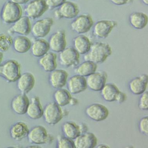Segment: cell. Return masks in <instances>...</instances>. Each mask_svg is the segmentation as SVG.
<instances>
[{"label": "cell", "mask_w": 148, "mask_h": 148, "mask_svg": "<svg viewBox=\"0 0 148 148\" xmlns=\"http://www.w3.org/2000/svg\"><path fill=\"white\" fill-rule=\"evenodd\" d=\"M77 99L72 97L71 100H70L69 104H71V105L74 106L77 104Z\"/></svg>", "instance_id": "42"}, {"label": "cell", "mask_w": 148, "mask_h": 148, "mask_svg": "<svg viewBox=\"0 0 148 148\" xmlns=\"http://www.w3.org/2000/svg\"><path fill=\"white\" fill-rule=\"evenodd\" d=\"M129 22L133 28L142 30L145 28L148 24V16L142 12H135L130 15Z\"/></svg>", "instance_id": "26"}, {"label": "cell", "mask_w": 148, "mask_h": 148, "mask_svg": "<svg viewBox=\"0 0 148 148\" xmlns=\"http://www.w3.org/2000/svg\"><path fill=\"white\" fill-rule=\"evenodd\" d=\"M148 80V75L146 74L134 78L129 84L130 90L135 95H141L146 90Z\"/></svg>", "instance_id": "21"}, {"label": "cell", "mask_w": 148, "mask_h": 148, "mask_svg": "<svg viewBox=\"0 0 148 148\" xmlns=\"http://www.w3.org/2000/svg\"><path fill=\"white\" fill-rule=\"evenodd\" d=\"M112 53L110 46L107 43L97 42L92 45L89 51L84 56L85 60L96 64H102Z\"/></svg>", "instance_id": "1"}, {"label": "cell", "mask_w": 148, "mask_h": 148, "mask_svg": "<svg viewBox=\"0 0 148 148\" xmlns=\"http://www.w3.org/2000/svg\"><path fill=\"white\" fill-rule=\"evenodd\" d=\"M73 141L75 148H93L97 144V138L91 132L80 134Z\"/></svg>", "instance_id": "17"}, {"label": "cell", "mask_w": 148, "mask_h": 148, "mask_svg": "<svg viewBox=\"0 0 148 148\" xmlns=\"http://www.w3.org/2000/svg\"><path fill=\"white\" fill-rule=\"evenodd\" d=\"M97 68V64L89 60H85L76 66L75 72L77 75L86 77L96 72Z\"/></svg>", "instance_id": "29"}, {"label": "cell", "mask_w": 148, "mask_h": 148, "mask_svg": "<svg viewBox=\"0 0 148 148\" xmlns=\"http://www.w3.org/2000/svg\"><path fill=\"white\" fill-rule=\"evenodd\" d=\"M45 1L49 9L52 10L59 7L66 0H45Z\"/></svg>", "instance_id": "37"}, {"label": "cell", "mask_w": 148, "mask_h": 148, "mask_svg": "<svg viewBox=\"0 0 148 148\" xmlns=\"http://www.w3.org/2000/svg\"><path fill=\"white\" fill-rule=\"evenodd\" d=\"M23 14V10L20 5L11 1L6 2L2 7L1 12V18L5 24H13Z\"/></svg>", "instance_id": "2"}, {"label": "cell", "mask_w": 148, "mask_h": 148, "mask_svg": "<svg viewBox=\"0 0 148 148\" xmlns=\"http://www.w3.org/2000/svg\"><path fill=\"white\" fill-rule=\"evenodd\" d=\"M85 112L90 119L96 122L105 120L109 114L107 107L99 103H94L89 106L86 109Z\"/></svg>", "instance_id": "12"}, {"label": "cell", "mask_w": 148, "mask_h": 148, "mask_svg": "<svg viewBox=\"0 0 148 148\" xmlns=\"http://www.w3.org/2000/svg\"><path fill=\"white\" fill-rule=\"evenodd\" d=\"M27 137L29 142L37 145L50 144L53 139L52 137L47 133L46 129L41 125L33 127L29 131Z\"/></svg>", "instance_id": "6"}, {"label": "cell", "mask_w": 148, "mask_h": 148, "mask_svg": "<svg viewBox=\"0 0 148 148\" xmlns=\"http://www.w3.org/2000/svg\"><path fill=\"white\" fill-rule=\"evenodd\" d=\"M73 48L81 55L87 53L90 49L92 44L90 39L84 34H79L73 40Z\"/></svg>", "instance_id": "24"}, {"label": "cell", "mask_w": 148, "mask_h": 148, "mask_svg": "<svg viewBox=\"0 0 148 148\" xmlns=\"http://www.w3.org/2000/svg\"><path fill=\"white\" fill-rule=\"evenodd\" d=\"M31 51L36 58H40L49 52L50 49L48 41L44 38H38L32 43Z\"/></svg>", "instance_id": "27"}, {"label": "cell", "mask_w": 148, "mask_h": 148, "mask_svg": "<svg viewBox=\"0 0 148 148\" xmlns=\"http://www.w3.org/2000/svg\"><path fill=\"white\" fill-rule=\"evenodd\" d=\"M48 9L45 0H32L27 3L25 12L30 19L35 20L41 17Z\"/></svg>", "instance_id": "7"}, {"label": "cell", "mask_w": 148, "mask_h": 148, "mask_svg": "<svg viewBox=\"0 0 148 148\" xmlns=\"http://www.w3.org/2000/svg\"><path fill=\"white\" fill-rule=\"evenodd\" d=\"M43 109L39 98L33 97L31 102L27 107L26 114L30 118L33 119H38L41 118L43 116Z\"/></svg>", "instance_id": "23"}, {"label": "cell", "mask_w": 148, "mask_h": 148, "mask_svg": "<svg viewBox=\"0 0 148 148\" xmlns=\"http://www.w3.org/2000/svg\"><path fill=\"white\" fill-rule=\"evenodd\" d=\"M67 84L68 90L71 94H78L85 90L87 87L86 78L77 74L71 77Z\"/></svg>", "instance_id": "16"}, {"label": "cell", "mask_w": 148, "mask_h": 148, "mask_svg": "<svg viewBox=\"0 0 148 148\" xmlns=\"http://www.w3.org/2000/svg\"><path fill=\"white\" fill-rule=\"evenodd\" d=\"M30 1V0H9V1H12L20 5L27 4Z\"/></svg>", "instance_id": "40"}, {"label": "cell", "mask_w": 148, "mask_h": 148, "mask_svg": "<svg viewBox=\"0 0 148 148\" xmlns=\"http://www.w3.org/2000/svg\"><path fill=\"white\" fill-rule=\"evenodd\" d=\"M62 130L64 136L73 140L81 134L79 126L74 122H66L63 125Z\"/></svg>", "instance_id": "31"}, {"label": "cell", "mask_w": 148, "mask_h": 148, "mask_svg": "<svg viewBox=\"0 0 148 148\" xmlns=\"http://www.w3.org/2000/svg\"><path fill=\"white\" fill-rule=\"evenodd\" d=\"M97 148H109V147L107 145H105L101 144L99 145Z\"/></svg>", "instance_id": "45"}, {"label": "cell", "mask_w": 148, "mask_h": 148, "mask_svg": "<svg viewBox=\"0 0 148 148\" xmlns=\"http://www.w3.org/2000/svg\"><path fill=\"white\" fill-rule=\"evenodd\" d=\"M130 0H110L112 3L117 6H122L128 4Z\"/></svg>", "instance_id": "39"}, {"label": "cell", "mask_w": 148, "mask_h": 148, "mask_svg": "<svg viewBox=\"0 0 148 148\" xmlns=\"http://www.w3.org/2000/svg\"><path fill=\"white\" fill-rule=\"evenodd\" d=\"M71 98V93L65 89H58L54 93L55 102L60 106L69 104Z\"/></svg>", "instance_id": "32"}, {"label": "cell", "mask_w": 148, "mask_h": 148, "mask_svg": "<svg viewBox=\"0 0 148 148\" xmlns=\"http://www.w3.org/2000/svg\"><path fill=\"white\" fill-rule=\"evenodd\" d=\"M79 55L73 47H66L60 53V62L65 67H76L79 64Z\"/></svg>", "instance_id": "10"}, {"label": "cell", "mask_w": 148, "mask_h": 148, "mask_svg": "<svg viewBox=\"0 0 148 148\" xmlns=\"http://www.w3.org/2000/svg\"><path fill=\"white\" fill-rule=\"evenodd\" d=\"M138 107L143 110H147L148 109V92L147 91L141 94L139 99Z\"/></svg>", "instance_id": "35"}, {"label": "cell", "mask_w": 148, "mask_h": 148, "mask_svg": "<svg viewBox=\"0 0 148 148\" xmlns=\"http://www.w3.org/2000/svg\"><path fill=\"white\" fill-rule=\"evenodd\" d=\"M32 42L26 36L19 35L13 39V47L14 51L20 53L27 52L32 47Z\"/></svg>", "instance_id": "28"}, {"label": "cell", "mask_w": 148, "mask_h": 148, "mask_svg": "<svg viewBox=\"0 0 148 148\" xmlns=\"http://www.w3.org/2000/svg\"><path fill=\"white\" fill-rule=\"evenodd\" d=\"M43 116L47 123L55 125L63 118V112L60 106L55 102H51L45 107Z\"/></svg>", "instance_id": "5"}, {"label": "cell", "mask_w": 148, "mask_h": 148, "mask_svg": "<svg viewBox=\"0 0 148 148\" xmlns=\"http://www.w3.org/2000/svg\"><path fill=\"white\" fill-rule=\"evenodd\" d=\"M142 3L146 6H148V0H141Z\"/></svg>", "instance_id": "44"}, {"label": "cell", "mask_w": 148, "mask_h": 148, "mask_svg": "<svg viewBox=\"0 0 148 148\" xmlns=\"http://www.w3.org/2000/svg\"><path fill=\"white\" fill-rule=\"evenodd\" d=\"M126 98H127V96L126 94L122 92L119 91L117 95L115 101H116L119 103H122L126 100Z\"/></svg>", "instance_id": "38"}, {"label": "cell", "mask_w": 148, "mask_h": 148, "mask_svg": "<svg viewBox=\"0 0 148 148\" xmlns=\"http://www.w3.org/2000/svg\"><path fill=\"white\" fill-rule=\"evenodd\" d=\"M68 74L66 71L62 69H55L51 72L49 81L51 85L55 89H60L67 83Z\"/></svg>", "instance_id": "18"}, {"label": "cell", "mask_w": 148, "mask_h": 148, "mask_svg": "<svg viewBox=\"0 0 148 148\" xmlns=\"http://www.w3.org/2000/svg\"><path fill=\"white\" fill-rule=\"evenodd\" d=\"M29 131L26 124L22 122H19L14 124L11 127L10 135L14 140L21 141L27 136Z\"/></svg>", "instance_id": "25"}, {"label": "cell", "mask_w": 148, "mask_h": 148, "mask_svg": "<svg viewBox=\"0 0 148 148\" xmlns=\"http://www.w3.org/2000/svg\"><path fill=\"white\" fill-rule=\"evenodd\" d=\"M107 78V74L105 72H95L87 77V86L94 91H100L106 84Z\"/></svg>", "instance_id": "13"}, {"label": "cell", "mask_w": 148, "mask_h": 148, "mask_svg": "<svg viewBox=\"0 0 148 148\" xmlns=\"http://www.w3.org/2000/svg\"><path fill=\"white\" fill-rule=\"evenodd\" d=\"M53 23V20L51 18L38 20L32 25L31 32L35 38H44L50 33Z\"/></svg>", "instance_id": "9"}, {"label": "cell", "mask_w": 148, "mask_h": 148, "mask_svg": "<svg viewBox=\"0 0 148 148\" xmlns=\"http://www.w3.org/2000/svg\"><path fill=\"white\" fill-rule=\"evenodd\" d=\"M100 91L103 99L105 101L111 102L115 101L117 95L120 91L114 84H107Z\"/></svg>", "instance_id": "30"}, {"label": "cell", "mask_w": 148, "mask_h": 148, "mask_svg": "<svg viewBox=\"0 0 148 148\" xmlns=\"http://www.w3.org/2000/svg\"><path fill=\"white\" fill-rule=\"evenodd\" d=\"M117 26V23L114 21H99L93 26V35L99 38H106Z\"/></svg>", "instance_id": "11"}, {"label": "cell", "mask_w": 148, "mask_h": 148, "mask_svg": "<svg viewBox=\"0 0 148 148\" xmlns=\"http://www.w3.org/2000/svg\"><path fill=\"white\" fill-rule=\"evenodd\" d=\"M79 13V8L77 4L71 1H66L55 10L54 16L58 19H72L76 18Z\"/></svg>", "instance_id": "8"}, {"label": "cell", "mask_w": 148, "mask_h": 148, "mask_svg": "<svg viewBox=\"0 0 148 148\" xmlns=\"http://www.w3.org/2000/svg\"><path fill=\"white\" fill-rule=\"evenodd\" d=\"M57 56L52 52L48 53L40 58L38 63L41 68L47 72H51L57 67Z\"/></svg>", "instance_id": "22"}, {"label": "cell", "mask_w": 148, "mask_h": 148, "mask_svg": "<svg viewBox=\"0 0 148 148\" xmlns=\"http://www.w3.org/2000/svg\"><path fill=\"white\" fill-rule=\"evenodd\" d=\"M93 26V19L89 14L78 15L71 24L72 30L79 34H83L88 32Z\"/></svg>", "instance_id": "4"}, {"label": "cell", "mask_w": 148, "mask_h": 148, "mask_svg": "<svg viewBox=\"0 0 148 148\" xmlns=\"http://www.w3.org/2000/svg\"><path fill=\"white\" fill-rule=\"evenodd\" d=\"M57 146L58 148H75L73 140L65 136L58 138Z\"/></svg>", "instance_id": "34"}, {"label": "cell", "mask_w": 148, "mask_h": 148, "mask_svg": "<svg viewBox=\"0 0 148 148\" xmlns=\"http://www.w3.org/2000/svg\"><path fill=\"white\" fill-rule=\"evenodd\" d=\"M17 81L18 89L25 94L31 91L35 85V78L31 73L26 72L21 74Z\"/></svg>", "instance_id": "20"}, {"label": "cell", "mask_w": 148, "mask_h": 148, "mask_svg": "<svg viewBox=\"0 0 148 148\" xmlns=\"http://www.w3.org/2000/svg\"><path fill=\"white\" fill-rule=\"evenodd\" d=\"M79 130H80L81 134L85 133V132H87L88 128L84 124H81L80 125H79Z\"/></svg>", "instance_id": "41"}, {"label": "cell", "mask_w": 148, "mask_h": 148, "mask_svg": "<svg viewBox=\"0 0 148 148\" xmlns=\"http://www.w3.org/2000/svg\"><path fill=\"white\" fill-rule=\"evenodd\" d=\"M32 27L31 19L27 16H22L13 24L9 32L11 34L26 36L31 32Z\"/></svg>", "instance_id": "15"}, {"label": "cell", "mask_w": 148, "mask_h": 148, "mask_svg": "<svg viewBox=\"0 0 148 148\" xmlns=\"http://www.w3.org/2000/svg\"><path fill=\"white\" fill-rule=\"evenodd\" d=\"M30 103L28 97L25 93L17 95L14 98L11 106L14 111L18 115H23L26 113L27 107Z\"/></svg>", "instance_id": "19"}, {"label": "cell", "mask_w": 148, "mask_h": 148, "mask_svg": "<svg viewBox=\"0 0 148 148\" xmlns=\"http://www.w3.org/2000/svg\"><path fill=\"white\" fill-rule=\"evenodd\" d=\"M21 74V67L17 60H10L0 64V76L8 82H16Z\"/></svg>", "instance_id": "3"}, {"label": "cell", "mask_w": 148, "mask_h": 148, "mask_svg": "<svg viewBox=\"0 0 148 148\" xmlns=\"http://www.w3.org/2000/svg\"><path fill=\"white\" fill-rule=\"evenodd\" d=\"M72 1H77V0H72Z\"/></svg>", "instance_id": "46"}, {"label": "cell", "mask_w": 148, "mask_h": 148, "mask_svg": "<svg viewBox=\"0 0 148 148\" xmlns=\"http://www.w3.org/2000/svg\"><path fill=\"white\" fill-rule=\"evenodd\" d=\"M13 39L9 34H0V51L6 52L8 51L12 46Z\"/></svg>", "instance_id": "33"}, {"label": "cell", "mask_w": 148, "mask_h": 148, "mask_svg": "<svg viewBox=\"0 0 148 148\" xmlns=\"http://www.w3.org/2000/svg\"><path fill=\"white\" fill-rule=\"evenodd\" d=\"M50 50L53 52L60 53L66 48V40L65 32L64 30H58L55 32L49 39Z\"/></svg>", "instance_id": "14"}, {"label": "cell", "mask_w": 148, "mask_h": 148, "mask_svg": "<svg viewBox=\"0 0 148 148\" xmlns=\"http://www.w3.org/2000/svg\"><path fill=\"white\" fill-rule=\"evenodd\" d=\"M3 58H4V54L3 52L0 51V64L2 63Z\"/></svg>", "instance_id": "43"}, {"label": "cell", "mask_w": 148, "mask_h": 148, "mask_svg": "<svg viewBox=\"0 0 148 148\" xmlns=\"http://www.w3.org/2000/svg\"><path fill=\"white\" fill-rule=\"evenodd\" d=\"M148 118L147 116L142 118L139 123V128L140 132L145 136H148Z\"/></svg>", "instance_id": "36"}]
</instances>
